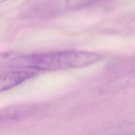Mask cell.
I'll return each mask as SVG.
<instances>
[{"label":"cell","instance_id":"cell-6","mask_svg":"<svg viewBox=\"0 0 135 135\" xmlns=\"http://www.w3.org/2000/svg\"><path fill=\"white\" fill-rule=\"evenodd\" d=\"M0 1H1V3H3L4 2V1H6L7 0H0Z\"/></svg>","mask_w":135,"mask_h":135},{"label":"cell","instance_id":"cell-5","mask_svg":"<svg viewBox=\"0 0 135 135\" xmlns=\"http://www.w3.org/2000/svg\"><path fill=\"white\" fill-rule=\"evenodd\" d=\"M130 29L131 31L135 33V18L131 22L130 24Z\"/></svg>","mask_w":135,"mask_h":135},{"label":"cell","instance_id":"cell-1","mask_svg":"<svg viewBox=\"0 0 135 135\" xmlns=\"http://www.w3.org/2000/svg\"><path fill=\"white\" fill-rule=\"evenodd\" d=\"M101 58L96 53L80 50H63L22 55L5 53L1 55V65L7 68H29L37 71H59L87 67Z\"/></svg>","mask_w":135,"mask_h":135},{"label":"cell","instance_id":"cell-4","mask_svg":"<svg viewBox=\"0 0 135 135\" xmlns=\"http://www.w3.org/2000/svg\"><path fill=\"white\" fill-rule=\"evenodd\" d=\"M125 84V86H127V84H133L135 83V71L132 73L130 75L127 77V80L124 81L123 83Z\"/></svg>","mask_w":135,"mask_h":135},{"label":"cell","instance_id":"cell-3","mask_svg":"<svg viewBox=\"0 0 135 135\" xmlns=\"http://www.w3.org/2000/svg\"><path fill=\"white\" fill-rule=\"evenodd\" d=\"M113 0H65V7L71 11H79L104 5Z\"/></svg>","mask_w":135,"mask_h":135},{"label":"cell","instance_id":"cell-2","mask_svg":"<svg viewBox=\"0 0 135 135\" xmlns=\"http://www.w3.org/2000/svg\"><path fill=\"white\" fill-rule=\"evenodd\" d=\"M38 71L29 68H8L1 71L0 76V90L6 91L26 80L34 77Z\"/></svg>","mask_w":135,"mask_h":135}]
</instances>
